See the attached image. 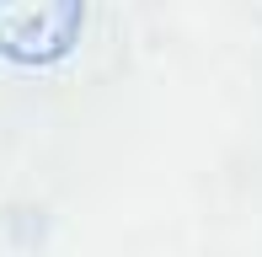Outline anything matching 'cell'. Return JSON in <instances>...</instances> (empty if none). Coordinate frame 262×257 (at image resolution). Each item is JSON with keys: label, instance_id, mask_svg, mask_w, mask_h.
<instances>
[{"label": "cell", "instance_id": "cell-1", "mask_svg": "<svg viewBox=\"0 0 262 257\" xmlns=\"http://www.w3.org/2000/svg\"><path fill=\"white\" fill-rule=\"evenodd\" d=\"M86 32V0H0V54L11 65H59Z\"/></svg>", "mask_w": 262, "mask_h": 257}]
</instances>
